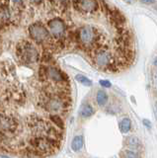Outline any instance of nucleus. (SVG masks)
Listing matches in <instances>:
<instances>
[{
	"mask_svg": "<svg viewBox=\"0 0 157 158\" xmlns=\"http://www.w3.org/2000/svg\"><path fill=\"white\" fill-rule=\"evenodd\" d=\"M75 79L79 83L83 84V85H85V86H92V84H93L89 78L84 76V75H81V74H77V75L75 76Z\"/></svg>",
	"mask_w": 157,
	"mask_h": 158,
	"instance_id": "obj_16",
	"label": "nucleus"
},
{
	"mask_svg": "<svg viewBox=\"0 0 157 158\" xmlns=\"http://www.w3.org/2000/svg\"><path fill=\"white\" fill-rule=\"evenodd\" d=\"M16 53L19 60L24 64H35L40 59V52L34 44L29 41H21L17 44Z\"/></svg>",
	"mask_w": 157,
	"mask_h": 158,
	"instance_id": "obj_2",
	"label": "nucleus"
},
{
	"mask_svg": "<svg viewBox=\"0 0 157 158\" xmlns=\"http://www.w3.org/2000/svg\"><path fill=\"white\" fill-rule=\"evenodd\" d=\"M100 85L104 88H110L112 87V83L109 80H100Z\"/></svg>",
	"mask_w": 157,
	"mask_h": 158,
	"instance_id": "obj_20",
	"label": "nucleus"
},
{
	"mask_svg": "<svg viewBox=\"0 0 157 158\" xmlns=\"http://www.w3.org/2000/svg\"><path fill=\"white\" fill-rule=\"evenodd\" d=\"M96 113L94 107L89 102H84L79 108V117L82 118H89Z\"/></svg>",
	"mask_w": 157,
	"mask_h": 158,
	"instance_id": "obj_11",
	"label": "nucleus"
},
{
	"mask_svg": "<svg viewBox=\"0 0 157 158\" xmlns=\"http://www.w3.org/2000/svg\"><path fill=\"white\" fill-rule=\"evenodd\" d=\"M43 105L48 113L60 115L69 106V100L62 94H50L45 98Z\"/></svg>",
	"mask_w": 157,
	"mask_h": 158,
	"instance_id": "obj_4",
	"label": "nucleus"
},
{
	"mask_svg": "<svg viewBox=\"0 0 157 158\" xmlns=\"http://www.w3.org/2000/svg\"><path fill=\"white\" fill-rule=\"evenodd\" d=\"M121 157H127V158H135V157H140V153L138 150L131 149V148H126L125 150H122L120 154Z\"/></svg>",
	"mask_w": 157,
	"mask_h": 158,
	"instance_id": "obj_15",
	"label": "nucleus"
},
{
	"mask_svg": "<svg viewBox=\"0 0 157 158\" xmlns=\"http://www.w3.org/2000/svg\"><path fill=\"white\" fill-rule=\"evenodd\" d=\"M120 130L122 133H127L131 130V121L130 118H124L120 122Z\"/></svg>",
	"mask_w": 157,
	"mask_h": 158,
	"instance_id": "obj_14",
	"label": "nucleus"
},
{
	"mask_svg": "<svg viewBox=\"0 0 157 158\" xmlns=\"http://www.w3.org/2000/svg\"><path fill=\"white\" fill-rule=\"evenodd\" d=\"M139 1L146 5H151V4H155L156 0H139Z\"/></svg>",
	"mask_w": 157,
	"mask_h": 158,
	"instance_id": "obj_21",
	"label": "nucleus"
},
{
	"mask_svg": "<svg viewBox=\"0 0 157 158\" xmlns=\"http://www.w3.org/2000/svg\"><path fill=\"white\" fill-rule=\"evenodd\" d=\"M151 82H152V88L153 90L157 93V67H155L154 69H152L151 72Z\"/></svg>",
	"mask_w": 157,
	"mask_h": 158,
	"instance_id": "obj_19",
	"label": "nucleus"
},
{
	"mask_svg": "<svg viewBox=\"0 0 157 158\" xmlns=\"http://www.w3.org/2000/svg\"><path fill=\"white\" fill-rule=\"evenodd\" d=\"M72 5L73 8L81 15L94 14L99 9L98 0H72Z\"/></svg>",
	"mask_w": 157,
	"mask_h": 158,
	"instance_id": "obj_7",
	"label": "nucleus"
},
{
	"mask_svg": "<svg viewBox=\"0 0 157 158\" xmlns=\"http://www.w3.org/2000/svg\"><path fill=\"white\" fill-rule=\"evenodd\" d=\"M18 127V121L13 116L0 113V133L3 135H10L17 131Z\"/></svg>",
	"mask_w": 157,
	"mask_h": 158,
	"instance_id": "obj_8",
	"label": "nucleus"
},
{
	"mask_svg": "<svg viewBox=\"0 0 157 158\" xmlns=\"http://www.w3.org/2000/svg\"><path fill=\"white\" fill-rule=\"evenodd\" d=\"M76 41L82 48L89 49L90 54L99 51V49L105 48V47H103L102 44L104 42V35L96 25L93 24L82 25L77 30Z\"/></svg>",
	"mask_w": 157,
	"mask_h": 158,
	"instance_id": "obj_1",
	"label": "nucleus"
},
{
	"mask_svg": "<svg viewBox=\"0 0 157 158\" xmlns=\"http://www.w3.org/2000/svg\"><path fill=\"white\" fill-rule=\"evenodd\" d=\"M154 115H155V118L157 120V101L154 103Z\"/></svg>",
	"mask_w": 157,
	"mask_h": 158,
	"instance_id": "obj_23",
	"label": "nucleus"
},
{
	"mask_svg": "<svg viewBox=\"0 0 157 158\" xmlns=\"http://www.w3.org/2000/svg\"><path fill=\"white\" fill-rule=\"evenodd\" d=\"M51 120L58 128H60V130H61V128H63V122L60 118V115H56V114H52V115H51Z\"/></svg>",
	"mask_w": 157,
	"mask_h": 158,
	"instance_id": "obj_17",
	"label": "nucleus"
},
{
	"mask_svg": "<svg viewBox=\"0 0 157 158\" xmlns=\"http://www.w3.org/2000/svg\"><path fill=\"white\" fill-rule=\"evenodd\" d=\"M11 6L14 7L18 11H21L24 7V0H9Z\"/></svg>",
	"mask_w": 157,
	"mask_h": 158,
	"instance_id": "obj_18",
	"label": "nucleus"
},
{
	"mask_svg": "<svg viewBox=\"0 0 157 158\" xmlns=\"http://www.w3.org/2000/svg\"><path fill=\"white\" fill-rule=\"evenodd\" d=\"M125 2H126V3H129V4H131V3H134L135 0H124Z\"/></svg>",
	"mask_w": 157,
	"mask_h": 158,
	"instance_id": "obj_24",
	"label": "nucleus"
},
{
	"mask_svg": "<svg viewBox=\"0 0 157 158\" xmlns=\"http://www.w3.org/2000/svg\"><path fill=\"white\" fill-rule=\"evenodd\" d=\"M30 142L34 151L39 152V155H48L58 149L60 140L47 136H33Z\"/></svg>",
	"mask_w": 157,
	"mask_h": 158,
	"instance_id": "obj_3",
	"label": "nucleus"
},
{
	"mask_svg": "<svg viewBox=\"0 0 157 158\" xmlns=\"http://www.w3.org/2000/svg\"><path fill=\"white\" fill-rule=\"evenodd\" d=\"M153 65H154L155 67H157V56L153 59Z\"/></svg>",
	"mask_w": 157,
	"mask_h": 158,
	"instance_id": "obj_25",
	"label": "nucleus"
},
{
	"mask_svg": "<svg viewBox=\"0 0 157 158\" xmlns=\"http://www.w3.org/2000/svg\"><path fill=\"white\" fill-rule=\"evenodd\" d=\"M28 32L30 38L39 44H46L50 43L52 39L48 27L39 22L30 25L28 28Z\"/></svg>",
	"mask_w": 157,
	"mask_h": 158,
	"instance_id": "obj_5",
	"label": "nucleus"
},
{
	"mask_svg": "<svg viewBox=\"0 0 157 158\" xmlns=\"http://www.w3.org/2000/svg\"><path fill=\"white\" fill-rule=\"evenodd\" d=\"M0 26H1V23H0Z\"/></svg>",
	"mask_w": 157,
	"mask_h": 158,
	"instance_id": "obj_27",
	"label": "nucleus"
},
{
	"mask_svg": "<svg viewBox=\"0 0 157 158\" xmlns=\"http://www.w3.org/2000/svg\"><path fill=\"white\" fill-rule=\"evenodd\" d=\"M84 147V138L82 135H75L71 141V149L74 152H79Z\"/></svg>",
	"mask_w": 157,
	"mask_h": 158,
	"instance_id": "obj_13",
	"label": "nucleus"
},
{
	"mask_svg": "<svg viewBox=\"0 0 157 158\" xmlns=\"http://www.w3.org/2000/svg\"><path fill=\"white\" fill-rule=\"evenodd\" d=\"M95 100H96V104L98 107L104 108L105 106L108 105V102H109V95H108V93L105 90L99 89V90L96 92Z\"/></svg>",
	"mask_w": 157,
	"mask_h": 158,
	"instance_id": "obj_12",
	"label": "nucleus"
},
{
	"mask_svg": "<svg viewBox=\"0 0 157 158\" xmlns=\"http://www.w3.org/2000/svg\"><path fill=\"white\" fill-rule=\"evenodd\" d=\"M154 8H155V9L157 10V1L155 2V6H154Z\"/></svg>",
	"mask_w": 157,
	"mask_h": 158,
	"instance_id": "obj_26",
	"label": "nucleus"
},
{
	"mask_svg": "<svg viewBox=\"0 0 157 158\" xmlns=\"http://www.w3.org/2000/svg\"><path fill=\"white\" fill-rule=\"evenodd\" d=\"M124 144L126 148H131V149L138 150V151H140V149L142 148V142L136 135L126 136L125 138Z\"/></svg>",
	"mask_w": 157,
	"mask_h": 158,
	"instance_id": "obj_10",
	"label": "nucleus"
},
{
	"mask_svg": "<svg viewBox=\"0 0 157 158\" xmlns=\"http://www.w3.org/2000/svg\"><path fill=\"white\" fill-rule=\"evenodd\" d=\"M142 123H143V125H144L147 128H150V127H151V123H150L148 120H143V121H142Z\"/></svg>",
	"mask_w": 157,
	"mask_h": 158,
	"instance_id": "obj_22",
	"label": "nucleus"
},
{
	"mask_svg": "<svg viewBox=\"0 0 157 158\" xmlns=\"http://www.w3.org/2000/svg\"><path fill=\"white\" fill-rule=\"evenodd\" d=\"M45 74L46 78L48 80L52 81V83L56 84V85H65L67 83V76L65 73H63L61 70H60L56 66H48L45 68Z\"/></svg>",
	"mask_w": 157,
	"mask_h": 158,
	"instance_id": "obj_9",
	"label": "nucleus"
},
{
	"mask_svg": "<svg viewBox=\"0 0 157 158\" xmlns=\"http://www.w3.org/2000/svg\"><path fill=\"white\" fill-rule=\"evenodd\" d=\"M47 27L52 39L56 40V41H61L64 39L67 32V26L61 17H52L48 19Z\"/></svg>",
	"mask_w": 157,
	"mask_h": 158,
	"instance_id": "obj_6",
	"label": "nucleus"
}]
</instances>
